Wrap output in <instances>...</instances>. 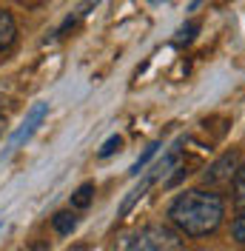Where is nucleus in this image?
Listing matches in <instances>:
<instances>
[{"instance_id":"1","label":"nucleus","mask_w":245,"mask_h":251,"mask_svg":"<svg viewBox=\"0 0 245 251\" xmlns=\"http://www.w3.org/2000/svg\"><path fill=\"white\" fill-rule=\"evenodd\" d=\"M225 217V200L208 191V188H191L183 191L169 208V220L171 226L188 237H205L214 234L220 228V223Z\"/></svg>"},{"instance_id":"2","label":"nucleus","mask_w":245,"mask_h":251,"mask_svg":"<svg viewBox=\"0 0 245 251\" xmlns=\"http://www.w3.org/2000/svg\"><path fill=\"white\" fill-rule=\"evenodd\" d=\"M183 234L171 226H160V223H151L146 228H140L137 234L125 243L122 251H183Z\"/></svg>"},{"instance_id":"3","label":"nucleus","mask_w":245,"mask_h":251,"mask_svg":"<svg viewBox=\"0 0 245 251\" xmlns=\"http://www.w3.org/2000/svg\"><path fill=\"white\" fill-rule=\"evenodd\" d=\"M237 169H240V154H237V151H225L220 160H214V163L205 169V183H211V186L231 183L234 174H237Z\"/></svg>"},{"instance_id":"4","label":"nucleus","mask_w":245,"mask_h":251,"mask_svg":"<svg viewBox=\"0 0 245 251\" xmlns=\"http://www.w3.org/2000/svg\"><path fill=\"white\" fill-rule=\"evenodd\" d=\"M46 111H49V103H37V106H34V109L29 111V117L23 120V126H20V128H17L15 134H12V140H9V149H6V151H15V149L20 146V143H26V140H29L31 134L37 131V126L43 123Z\"/></svg>"},{"instance_id":"5","label":"nucleus","mask_w":245,"mask_h":251,"mask_svg":"<svg viewBox=\"0 0 245 251\" xmlns=\"http://www.w3.org/2000/svg\"><path fill=\"white\" fill-rule=\"evenodd\" d=\"M17 37V23L6 9H0V49H9Z\"/></svg>"},{"instance_id":"6","label":"nucleus","mask_w":245,"mask_h":251,"mask_svg":"<svg viewBox=\"0 0 245 251\" xmlns=\"http://www.w3.org/2000/svg\"><path fill=\"white\" fill-rule=\"evenodd\" d=\"M154 180H157V177H154V174H148V177H146V180H143V183L134 188V191H128V197H125V200H122V205H120V217H125V214L131 211V205L137 203V200L143 197V194H146V191H148V186H151Z\"/></svg>"},{"instance_id":"7","label":"nucleus","mask_w":245,"mask_h":251,"mask_svg":"<svg viewBox=\"0 0 245 251\" xmlns=\"http://www.w3.org/2000/svg\"><path fill=\"white\" fill-rule=\"evenodd\" d=\"M94 200V183H83V186L77 188L74 194H72V208H89Z\"/></svg>"},{"instance_id":"8","label":"nucleus","mask_w":245,"mask_h":251,"mask_svg":"<svg viewBox=\"0 0 245 251\" xmlns=\"http://www.w3.org/2000/svg\"><path fill=\"white\" fill-rule=\"evenodd\" d=\"M74 214H72V211H57V214H54V217H51V226H54V231H57V234H69V231H72V228H74Z\"/></svg>"},{"instance_id":"9","label":"nucleus","mask_w":245,"mask_h":251,"mask_svg":"<svg viewBox=\"0 0 245 251\" xmlns=\"http://www.w3.org/2000/svg\"><path fill=\"white\" fill-rule=\"evenodd\" d=\"M234 203L245 208V166H240L234 174Z\"/></svg>"},{"instance_id":"10","label":"nucleus","mask_w":245,"mask_h":251,"mask_svg":"<svg viewBox=\"0 0 245 251\" xmlns=\"http://www.w3.org/2000/svg\"><path fill=\"white\" fill-rule=\"evenodd\" d=\"M197 31H199V23H197V20H188L185 26H180V29H177V46H183V43H191Z\"/></svg>"},{"instance_id":"11","label":"nucleus","mask_w":245,"mask_h":251,"mask_svg":"<svg viewBox=\"0 0 245 251\" xmlns=\"http://www.w3.org/2000/svg\"><path fill=\"white\" fill-rule=\"evenodd\" d=\"M160 146H163V143H160V140L148 143V149H146V151H143V157H140L137 163H134V166H131V174H140V169H146V166H148V160H151V157L157 154V149H160Z\"/></svg>"},{"instance_id":"12","label":"nucleus","mask_w":245,"mask_h":251,"mask_svg":"<svg viewBox=\"0 0 245 251\" xmlns=\"http://www.w3.org/2000/svg\"><path fill=\"white\" fill-rule=\"evenodd\" d=\"M120 146H122V137H120V134H114V137H108V140L100 146L97 157H103V160H106V157H111L114 151H117V149H120Z\"/></svg>"},{"instance_id":"13","label":"nucleus","mask_w":245,"mask_h":251,"mask_svg":"<svg viewBox=\"0 0 245 251\" xmlns=\"http://www.w3.org/2000/svg\"><path fill=\"white\" fill-rule=\"evenodd\" d=\"M231 234H234V240H237V243H245V211L234 220V223H231Z\"/></svg>"},{"instance_id":"14","label":"nucleus","mask_w":245,"mask_h":251,"mask_svg":"<svg viewBox=\"0 0 245 251\" xmlns=\"http://www.w3.org/2000/svg\"><path fill=\"white\" fill-rule=\"evenodd\" d=\"M3 131H6V117L0 114V134H3Z\"/></svg>"},{"instance_id":"15","label":"nucleus","mask_w":245,"mask_h":251,"mask_svg":"<svg viewBox=\"0 0 245 251\" xmlns=\"http://www.w3.org/2000/svg\"><path fill=\"white\" fill-rule=\"evenodd\" d=\"M151 3H160V0H151Z\"/></svg>"},{"instance_id":"16","label":"nucleus","mask_w":245,"mask_h":251,"mask_svg":"<svg viewBox=\"0 0 245 251\" xmlns=\"http://www.w3.org/2000/svg\"><path fill=\"white\" fill-rule=\"evenodd\" d=\"M0 228H3V223H0Z\"/></svg>"}]
</instances>
